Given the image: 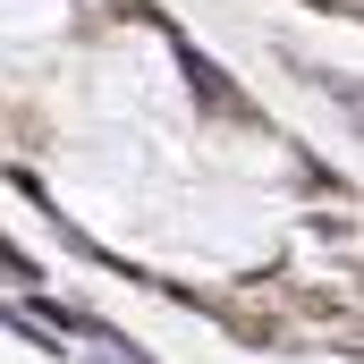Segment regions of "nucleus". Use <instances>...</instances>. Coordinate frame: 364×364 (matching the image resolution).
Instances as JSON below:
<instances>
[{
	"mask_svg": "<svg viewBox=\"0 0 364 364\" xmlns=\"http://www.w3.org/2000/svg\"><path fill=\"white\" fill-rule=\"evenodd\" d=\"M178 68H186V85H195V102H203L212 119H255V102L237 93V77H229V68H212L195 43H178Z\"/></svg>",
	"mask_w": 364,
	"mask_h": 364,
	"instance_id": "nucleus-1",
	"label": "nucleus"
},
{
	"mask_svg": "<svg viewBox=\"0 0 364 364\" xmlns=\"http://www.w3.org/2000/svg\"><path fill=\"white\" fill-rule=\"evenodd\" d=\"M0 272H9V279H26V288L43 279V272H34V263H26V255H17V246H9V237H0Z\"/></svg>",
	"mask_w": 364,
	"mask_h": 364,
	"instance_id": "nucleus-2",
	"label": "nucleus"
}]
</instances>
